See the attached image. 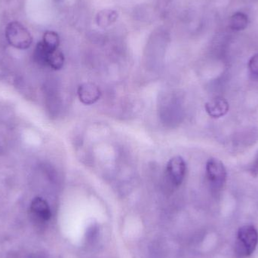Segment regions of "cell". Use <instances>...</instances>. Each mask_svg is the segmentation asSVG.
Returning <instances> with one entry per match:
<instances>
[{
  "label": "cell",
  "instance_id": "cell-2",
  "mask_svg": "<svg viewBox=\"0 0 258 258\" xmlns=\"http://www.w3.org/2000/svg\"><path fill=\"white\" fill-rule=\"evenodd\" d=\"M6 38L9 45L17 49H27L33 43L31 33L18 21H12L8 24L6 28Z\"/></svg>",
  "mask_w": 258,
  "mask_h": 258
},
{
  "label": "cell",
  "instance_id": "cell-7",
  "mask_svg": "<svg viewBox=\"0 0 258 258\" xmlns=\"http://www.w3.org/2000/svg\"><path fill=\"white\" fill-rule=\"evenodd\" d=\"M30 210L35 216L43 221H48L51 218V212L48 203L41 197L33 199L30 205Z\"/></svg>",
  "mask_w": 258,
  "mask_h": 258
},
{
  "label": "cell",
  "instance_id": "cell-11",
  "mask_svg": "<svg viewBox=\"0 0 258 258\" xmlns=\"http://www.w3.org/2000/svg\"><path fill=\"white\" fill-rule=\"evenodd\" d=\"M248 68L251 74L258 76V54L251 57L248 62Z\"/></svg>",
  "mask_w": 258,
  "mask_h": 258
},
{
  "label": "cell",
  "instance_id": "cell-10",
  "mask_svg": "<svg viewBox=\"0 0 258 258\" xmlns=\"http://www.w3.org/2000/svg\"><path fill=\"white\" fill-rule=\"evenodd\" d=\"M42 42L48 51H54L58 48L60 39L55 32L47 31L44 34Z\"/></svg>",
  "mask_w": 258,
  "mask_h": 258
},
{
  "label": "cell",
  "instance_id": "cell-4",
  "mask_svg": "<svg viewBox=\"0 0 258 258\" xmlns=\"http://www.w3.org/2000/svg\"><path fill=\"white\" fill-rule=\"evenodd\" d=\"M167 177L174 186H178L183 183L186 172L184 159L180 156H175L169 159L166 165Z\"/></svg>",
  "mask_w": 258,
  "mask_h": 258
},
{
  "label": "cell",
  "instance_id": "cell-1",
  "mask_svg": "<svg viewBox=\"0 0 258 258\" xmlns=\"http://www.w3.org/2000/svg\"><path fill=\"white\" fill-rule=\"evenodd\" d=\"M258 243V232L254 226L246 225L239 228L235 244V254L238 258L251 255Z\"/></svg>",
  "mask_w": 258,
  "mask_h": 258
},
{
  "label": "cell",
  "instance_id": "cell-8",
  "mask_svg": "<svg viewBox=\"0 0 258 258\" xmlns=\"http://www.w3.org/2000/svg\"><path fill=\"white\" fill-rule=\"evenodd\" d=\"M230 28L235 31L244 30L248 24V17L243 12H236L232 15L230 19Z\"/></svg>",
  "mask_w": 258,
  "mask_h": 258
},
{
  "label": "cell",
  "instance_id": "cell-12",
  "mask_svg": "<svg viewBox=\"0 0 258 258\" xmlns=\"http://www.w3.org/2000/svg\"><path fill=\"white\" fill-rule=\"evenodd\" d=\"M55 1L58 2V1H60V0H55Z\"/></svg>",
  "mask_w": 258,
  "mask_h": 258
},
{
  "label": "cell",
  "instance_id": "cell-6",
  "mask_svg": "<svg viewBox=\"0 0 258 258\" xmlns=\"http://www.w3.org/2000/svg\"><path fill=\"white\" fill-rule=\"evenodd\" d=\"M206 113L212 118H221L225 116L230 109L227 100L221 97H217L206 103L205 105Z\"/></svg>",
  "mask_w": 258,
  "mask_h": 258
},
{
  "label": "cell",
  "instance_id": "cell-9",
  "mask_svg": "<svg viewBox=\"0 0 258 258\" xmlns=\"http://www.w3.org/2000/svg\"><path fill=\"white\" fill-rule=\"evenodd\" d=\"M64 63V56L61 51L58 49L48 51L46 58V65L52 68L53 70L58 71L63 68Z\"/></svg>",
  "mask_w": 258,
  "mask_h": 258
},
{
  "label": "cell",
  "instance_id": "cell-3",
  "mask_svg": "<svg viewBox=\"0 0 258 258\" xmlns=\"http://www.w3.org/2000/svg\"><path fill=\"white\" fill-rule=\"evenodd\" d=\"M206 175L211 183L221 187L227 180V170L224 163L216 158H211L206 163Z\"/></svg>",
  "mask_w": 258,
  "mask_h": 258
},
{
  "label": "cell",
  "instance_id": "cell-5",
  "mask_svg": "<svg viewBox=\"0 0 258 258\" xmlns=\"http://www.w3.org/2000/svg\"><path fill=\"white\" fill-rule=\"evenodd\" d=\"M80 101L85 105H92L101 98V92L99 87L92 83H86L80 86L78 89Z\"/></svg>",
  "mask_w": 258,
  "mask_h": 258
}]
</instances>
